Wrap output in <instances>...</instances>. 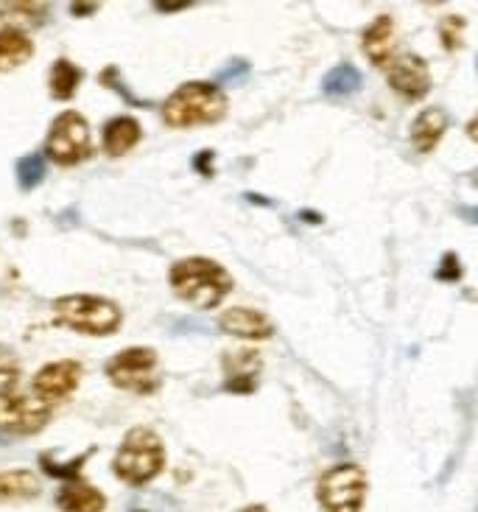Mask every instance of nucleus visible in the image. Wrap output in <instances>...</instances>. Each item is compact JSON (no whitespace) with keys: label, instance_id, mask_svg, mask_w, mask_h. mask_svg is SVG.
<instances>
[{"label":"nucleus","instance_id":"f257e3e1","mask_svg":"<svg viewBox=\"0 0 478 512\" xmlns=\"http://www.w3.org/2000/svg\"><path fill=\"white\" fill-rule=\"evenodd\" d=\"M171 289L193 308H216L233 291V277L210 258H185L171 266Z\"/></svg>","mask_w":478,"mask_h":512},{"label":"nucleus","instance_id":"f03ea898","mask_svg":"<svg viewBox=\"0 0 478 512\" xmlns=\"http://www.w3.org/2000/svg\"><path fill=\"white\" fill-rule=\"evenodd\" d=\"M227 115V98L216 84L188 82L163 104V121L174 129L219 124Z\"/></svg>","mask_w":478,"mask_h":512},{"label":"nucleus","instance_id":"7ed1b4c3","mask_svg":"<svg viewBox=\"0 0 478 512\" xmlns=\"http://www.w3.org/2000/svg\"><path fill=\"white\" fill-rule=\"evenodd\" d=\"M165 465L163 440L151 429H132L115 454V473L126 485H146Z\"/></svg>","mask_w":478,"mask_h":512},{"label":"nucleus","instance_id":"20e7f679","mask_svg":"<svg viewBox=\"0 0 478 512\" xmlns=\"http://www.w3.org/2000/svg\"><path fill=\"white\" fill-rule=\"evenodd\" d=\"M56 319L73 331L90 333V336H110L121 325V308L93 294H70L54 303Z\"/></svg>","mask_w":478,"mask_h":512},{"label":"nucleus","instance_id":"39448f33","mask_svg":"<svg viewBox=\"0 0 478 512\" xmlns=\"http://www.w3.org/2000/svg\"><path fill=\"white\" fill-rule=\"evenodd\" d=\"M367 487V473L358 465H336L319 479L316 499L325 512H361Z\"/></svg>","mask_w":478,"mask_h":512},{"label":"nucleus","instance_id":"423d86ee","mask_svg":"<svg viewBox=\"0 0 478 512\" xmlns=\"http://www.w3.org/2000/svg\"><path fill=\"white\" fill-rule=\"evenodd\" d=\"M45 154L59 166H76L87 160L93 154V143H90V124L84 121V115L73 110L56 115L45 140Z\"/></svg>","mask_w":478,"mask_h":512},{"label":"nucleus","instance_id":"0eeeda50","mask_svg":"<svg viewBox=\"0 0 478 512\" xmlns=\"http://www.w3.org/2000/svg\"><path fill=\"white\" fill-rule=\"evenodd\" d=\"M157 353L151 347H129L107 361V375L115 387L149 395L157 389Z\"/></svg>","mask_w":478,"mask_h":512},{"label":"nucleus","instance_id":"6e6552de","mask_svg":"<svg viewBox=\"0 0 478 512\" xmlns=\"http://www.w3.org/2000/svg\"><path fill=\"white\" fill-rule=\"evenodd\" d=\"M51 417L48 403L28 395H0V431L9 434H37Z\"/></svg>","mask_w":478,"mask_h":512},{"label":"nucleus","instance_id":"1a4fd4ad","mask_svg":"<svg viewBox=\"0 0 478 512\" xmlns=\"http://www.w3.org/2000/svg\"><path fill=\"white\" fill-rule=\"evenodd\" d=\"M82 381L79 361H54L34 375V392L40 401H65Z\"/></svg>","mask_w":478,"mask_h":512},{"label":"nucleus","instance_id":"9d476101","mask_svg":"<svg viewBox=\"0 0 478 512\" xmlns=\"http://www.w3.org/2000/svg\"><path fill=\"white\" fill-rule=\"evenodd\" d=\"M389 84L392 90H397L400 96L411 98H423L431 87V73H428V65L417 54H403L389 62Z\"/></svg>","mask_w":478,"mask_h":512},{"label":"nucleus","instance_id":"9b49d317","mask_svg":"<svg viewBox=\"0 0 478 512\" xmlns=\"http://www.w3.org/2000/svg\"><path fill=\"white\" fill-rule=\"evenodd\" d=\"M221 331L238 336V339H269L274 333V325L263 317L260 311L252 308H230L219 319Z\"/></svg>","mask_w":478,"mask_h":512},{"label":"nucleus","instance_id":"f8f14e48","mask_svg":"<svg viewBox=\"0 0 478 512\" xmlns=\"http://www.w3.org/2000/svg\"><path fill=\"white\" fill-rule=\"evenodd\" d=\"M392 51H395V23L389 14H378L375 23L364 31V54L383 68L392 62Z\"/></svg>","mask_w":478,"mask_h":512},{"label":"nucleus","instance_id":"ddd939ff","mask_svg":"<svg viewBox=\"0 0 478 512\" xmlns=\"http://www.w3.org/2000/svg\"><path fill=\"white\" fill-rule=\"evenodd\" d=\"M56 504H59L62 512H104L107 496L98 487L73 479V482H68V485L59 490Z\"/></svg>","mask_w":478,"mask_h":512},{"label":"nucleus","instance_id":"4468645a","mask_svg":"<svg viewBox=\"0 0 478 512\" xmlns=\"http://www.w3.org/2000/svg\"><path fill=\"white\" fill-rule=\"evenodd\" d=\"M445 129H448V112L439 107H428L411 124V143L417 146V152L428 154L442 140Z\"/></svg>","mask_w":478,"mask_h":512},{"label":"nucleus","instance_id":"2eb2a0df","mask_svg":"<svg viewBox=\"0 0 478 512\" xmlns=\"http://www.w3.org/2000/svg\"><path fill=\"white\" fill-rule=\"evenodd\" d=\"M137 140H140V124L129 115L112 118L110 124L104 126V152L110 157H123L126 152H132Z\"/></svg>","mask_w":478,"mask_h":512},{"label":"nucleus","instance_id":"dca6fc26","mask_svg":"<svg viewBox=\"0 0 478 512\" xmlns=\"http://www.w3.org/2000/svg\"><path fill=\"white\" fill-rule=\"evenodd\" d=\"M258 370V353H252V350H238V353H233L227 359V373H230L227 389L230 392H252L255 384H258Z\"/></svg>","mask_w":478,"mask_h":512},{"label":"nucleus","instance_id":"f3484780","mask_svg":"<svg viewBox=\"0 0 478 512\" xmlns=\"http://www.w3.org/2000/svg\"><path fill=\"white\" fill-rule=\"evenodd\" d=\"M31 54H34V45L23 31H17V28L0 31V73H9V70L26 65Z\"/></svg>","mask_w":478,"mask_h":512},{"label":"nucleus","instance_id":"a211bd4d","mask_svg":"<svg viewBox=\"0 0 478 512\" xmlns=\"http://www.w3.org/2000/svg\"><path fill=\"white\" fill-rule=\"evenodd\" d=\"M40 496V479L31 471L0 473V501H28Z\"/></svg>","mask_w":478,"mask_h":512},{"label":"nucleus","instance_id":"6ab92c4d","mask_svg":"<svg viewBox=\"0 0 478 512\" xmlns=\"http://www.w3.org/2000/svg\"><path fill=\"white\" fill-rule=\"evenodd\" d=\"M361 84H364V79H361L356 65H339L322 79V93L328 98H350L361 90Z\"/></svg>","mask_w":478,"mask_h":512},{"label":"nucleus","instance_id":"aec40b11","mask_svg":"<svg viewBox=\"0 0 478 512\" xmlns=\"http://www.w3.org/2000/svg\"><path fill=\"white\" fill-rule=\"evenodd\" d=\"M82 70L76 68L70 59H59L51 70V96L59 98V101H68L76 93V87L82 82Z\"/></svg>","mask_w":478,"mask_h":512},{"label":"nucleus","instance_id":"412c9836","mask_svg":"<svg viewBox=\"0 0 478 512\" xmlns=\"http://www.w3.org/2000/svg\"><path fill=\"white\" fill-rule=\"evenodd\" d=\"M45 180V157L42 154H28L17 163V182L23 191H34Z\"/></svg>","mask_w":478,"mask_h":512},{"label":"nucleus","instance_id":"4be33fe9","mask_svg":"<svg viewBox=\"0 0 478 512\" xmlns=\"http://www.w3.org/2000/svg\"><path fill=\"white\" fill-rule=\"evenodd\" d=\"M129 512H179V507L165 493H143L129 504Z\"/></svg>","mask_w":478,"mask_h":512},{"label":"nucleus","instance_id":"5701e85b","mask_svg":"<svg viewBox=\"0 0 478 512\" xmlns=\"http://www.w3.org/2000/svg\"><path fill=\"white\" fill-rule=\"evenodd\" d=\"M20 378V361L6 345H0V395H9V389Z\"/></svg>","mask_w":478,"mask_h":512},{"label":"nucleus","instance_id":"b1692460","mask_svg":"<svg viewBox=\"0 0 478 512\" xmlns=\"http://www.w3.org/2000/svg\"><path fill=\"white\" fill-rule=\"evenodd\" d=\"M462 34H465V20L459 14H451L439 23V37H442V45L448 51H456L462 45Z\"/></svg>","mask_w":478,"mask_h":512},{"label":"nucleus","instance_id":"393cba45","mask_svg":"<svg viewBox=\"0 0 478 512\" xmlns=\"http://www.w3.org/2000/svg\"><path fill=\"white\" fill-rule=\"evenodd\" d=\"M462 277V263H459V255L448 252L437 269V280H445V283H456Z\"/></svg>","mask_w":478,"mask_h":512},{"label":"nucleus","instance_id":"a878e982","mask_svg":"<svg viewBox=\"0 0 478 512\" xmlns=\"http://www.w3.org/2000/svg\"><path fill=\"white\" fill-rule=\"evenodd\" d=\"M246 73H249V65H246V62H241V59H238V62H233V65H230V68H227V70H221V73H219V82H221V84H227V82L238 84V82H244Z\"/></svg>","mask_w":478,"mask_h":512},{"label":"nucleus","instance_id":"bb28decb","mask_svg":"<svg viewBox=\"0 0 478 512\" xmlns=\"http://www.w3.org/2000/svg\"><path fill=\"white\" fill-rule=\"evenodd\" d=\"M210 163H213V152H202L199 154V157H196V160H193V166L199 168V171H202V174H210Z\"/></svg>","mask_w":478,"mask_h":512},{"label":"nucleus","instance_id":"cd10ccee","mask_svg":"<svg viewBox=\"0 0 478 512\" xmlns=\"http://www.w3.org/2000/svg\"><path fill=\"white\" fill-rule=\"evenodd\" d=\"M467 135H470V138L478 143V115L473 118V121H470V124H467Z\"/></svg>","mask_w":478,"mask_h":512},{"label":"nucleus","instance_id":"c85d7f7f","mask_svg":"<svg viewBox=\"0 0 478 512\" xmlns=\"http://www.w3.org/2000/svg\"><path fill=\"white\" fill-rule=\"evenodd\" d=\"M96 9H98L96 3H90V6H79V3H76V6H73V12L76 14H84V12L90 14V12H96Z\"/></svg>","mask_w":478,"mask_h":512},{"label":"nucleus","instance_id":"c756f323","mask_svg":"<svg viewBox=\"0 0 478 512\" xmlns=\"http://www.w3.org/2000/svg\"><path fill=\"white\" fill-rule=\"evenodd\" d=\"M462 216H467V222H478V208H465Z\"/></svg>","mask_w":478,"mask_h":512},{"label":"nucleus","instance_id":"7c9ffc66","mask_svg":"<svg viewBox=\"0 0 478 512\" xmlns=\"http://www.w3.org/2000/svg\"><path fill=\"white\" fill-rule=\"evenodd\" d=\"M244 512H269V510H266V507H246Z\"/></svg>","mask_w":478,"mask_h":512}]
</instances>
